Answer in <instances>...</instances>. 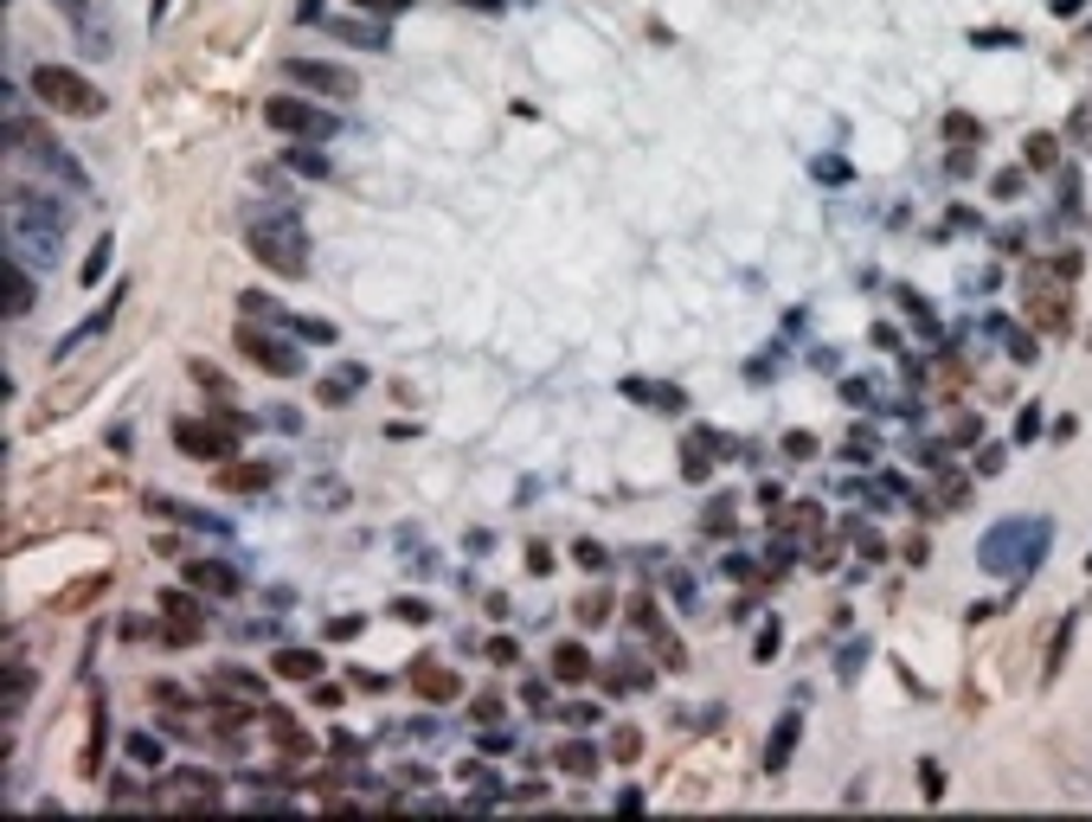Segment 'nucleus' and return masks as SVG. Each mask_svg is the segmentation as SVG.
Here are the masks:
<instances>
[{
  "mask_svg": "<svg viewBox=\"0 0 1092 822\" xmlns=\"http://www.w3.org/2000/svg\"><path fill=\"white\" fill-rule=\"evenodd\" d=\"M944 136H951V142H977L983 129H977V116H964V110H951V116H944Z\"/></svg>",
  "mask_w": 1092,
  "mask_h": 822,
  "instance_id": "34",
  "label": "nucleus"
},
{
  "mask_svg": "<svg viewBox=\"0 0 1092 822\" xmlns=\"http://www.w3.org/2000/svg\"><path fill=\"white\" fill-rule=\"evenodd\" d=\"M328 636H335V642H347V636H360V617H335V624H328Z\"/></svg>",
  "mask_w": 1092,
  "mask_h": 822,
  "instance_id": "54",
  "label": "nucleus"
},
{
  "mask_svg": "<svg viewBox=\"0 0 1092 822\" xmlns=\"http://www.w3.org/2000/svg\"><path fill=\"white\" fill-rule=\"evenodd\" d=\"M258 720H264L270 746L283 751V758H309V751H315V739H309V733H302V726H296V713H283V707H264V713H258Z\"/></svg>",
  "mask_w": 1092,
  "mask_h": 822,
  "instance_id": "10",
  "label": "nucleus"
},
{
  "mask_svg": "<svg viewBox=\"0 0 1092 822\" xmlns=\"http://www.w3.org/2000/svg\"><path fill=\"white\" fill-rule=\"evenodd\" d=\"M1028 322H1035L1041 335H1060V328H1067V296L1048 290L1041 277H1028Z\"/></svg>",
  "mask_w": 1092,
  "mask_h": 822,
  "instance_id": "11",
  "label": "nucleus"
},
{
  "mask_svg": "<svg viewBox=\"0 0 1092 822\" xmlns=\"http://www.w3.org/2000/svg\"><path fill=\"white\" fill-rule=\"evenodd\" d=\"M617 392H624V399H637V405H649V411H669V418H681V411H688V399H681L675 386H656V379H624Z\"/></svg>",
  "mask_w": 1092,
  "mask_h": 822,
  "instance_id": "16",
  "label": "nucleus"
},
{
  "mask_svg": "<svg viewBox=\"0 0 1092 822\" xmlns=\"http://www.w3.org/2000/svg\"><path fill=\"white\" fill-rule=\"evenodd\" d=\"M110 251H116L110 238H97V251L84 258V283H104V270H110Z\"/></svg>",
  "mask_w": 1092,
  "mask_h": 822,
  "instance_id": "36",
  "label": "nucleus"
},
{
  "mask_svg": "<svg viewBox=\"0 0 1092 822\" xmlns=\"http://www.w3.org/2000/svg\"><path fill=\"white\" fill-rule=\"evenodd\" d=\"M360 7H367V13H406L412 0H360Z\"/></svg>",
  "mask_w": 1092,
  "mask_h": 822,
  "instance_id": "56",
  "label": "nucleus"
},
{
  "mask_svg": "<svg viewBox=\"0 0 1092 822\" xmlns=\"http://www.w3.org/2000/svg\"><path fill=\"white\" fill-rule=\"evenodd\" d=\"M167 810H219V797H226V785H219V771H167Z\"/></svg>",
  "mask_w": 1092,
  "mask_h": 822,
  "instance_id": "8",
  "label": "nucleus"
},
{
  "mask_svg": "<svg viewBox=\"0 0 1092 822\" xmlns=\"http://www.w3.org/2000/svg\"><path fill=\"white\" fill-rule=\"evenodd\" d=\"M129 758H136V765H149V771H154V765H161L167 751H161V739H149V733H129Z\"/></svg>",
  "mask_w": 1092,
  "mask_h": 822,
  "instance_id": "32",
  "label": "nucleus"
},
{
  "mask_svg": "<svg viewBox=\"0 0 1092 822\" xmlns=\"http://www.w3.org/2000/svg\"><path fill=\"white\" fill-rule=\"evenodd\" d=\"M161 642H174V649H193V642H199V624H174V617H161Z\"/></svg>",
  "mask_w": 1092,
  "mask_h": 822,
  "instance_id": "35",
  "label": "nucleus"
},
{
  "mask_svg": "<svg viewBox=\"0 0 1092 822\" xmlns=\"http://www.w3.org/2000/svg\"><path fill=\"white\" fill-rule=\"evenodd\" d=\"M290 167H296V174H328V161L309 154V149H290Z\"/></svg>",
  "mask_w": 1092,
  "mask_h": 822,
  "instance_id": "45",
  "label": "nucleus"
},
{
  "mask_svg": "<svg viewBox=\"0 0 1092 822\" xmlns=\"http://www.w3.org/2000/svg\"><path fill=\"white\" fill-rule=\"evenodd\" d=\"M919 790H926V797H939V790H944V771H939V758H926V765H919Z\"/></svg>",
  "mask_w": 1092,
  "mask_h": 822,
  "instance_id": "46",
  "label": "nucleus"
},
{
  "mask_svg": "<svg viewBox=\"0 0 1092 822\" xmlns=\"http://www.w3.org/2000/svg\"><path fill=\"white\" fill-rule=\"evenodd\" d=\"M110 315H116V302H110V309H97V315H90V322H84L77 335H65V340H58V360H65V354H77V347H84L90 335H104V328H110Z\"/></svg>",
  "mask_w": 1092,
  "mask_h": 822,
  "instance_id": "27",
  "label": "nucleus"
},
{
  "mask_svg": "<svg viewBox=\"0 0 1092 822\" xmlns=\"http://www.w3.org/2000/svg\"><path fill=\"white\" fill-rule=\"evenodd\" d=\"M238 431H245V418H181L174 424V444L187 450V456H199V463H231Z\"/></svg>",
  "mask_w": 1092,
  "mask_h": 822,
  "instance_id": "4",
  "label": "nucleus"
},
{
  "mask_svg": "<svg viewBox=\"0 0 1092 822\" xmlns=\"http://www.w3.org/2000/svg\"><path fill=\"white\" fill-rule=\"evenodd\" d=\"M785 450H791V456H817V437H810V431H791V437H785Z\"/></svg>",
  "mask_w": 1092,
  "mask_h": 822,
  "instance_id": "50",
  "label": "nucleus"
},
{
  "mask_svg": "<svg viewBox=\"0 0 1092 822\" xmlns=\"http://www.w3.org/2000/svg\"><path fill=\"white\" fill-rule=\"evenodd\" d=\"M392 617H399V624H424V617H431V604H418V598H392Z\"/></svg>",
  "mask_w": 1092,
  "mask_h": 822,
  "instance_id": "43",
  "label": "nucleus"
},
{
  "mask_svg": "<svg viewBox=\"0 0 1092 822\" xmlns=\"http://www.w3.org/2000/svg\"><path fill=\"white\" fill-rule=\"evenodd\" d=\"M328 33L347 39V45H374V52H386V33H379V26H367V20H328Z\"/></svg>",
  "mask_w": 1092,
  "mask_h": 822,
  "instance_id": "22",
  "label": "nucleus"
},
{
  "mask_svg": "<svg viewBox=\"0 0 1092 822\" xmlns=\"http://www.w3.org/2000/svg\"><path fill=\"white\" fill-rule=\"evenodd\" d=\"M161 617H174V624H199V604L187 592H161Z\"/></svg>",
  "mask_w": 1092,
  "mask_h": 822,
  "instance_id": "31",
  "label": "nucleus"
},
{
  "mask_svg": "<svg viewBox=\"0 0 1092 822\" xmlns=\"http://www.w3.org/2000/svg\"><path fill=\"white\" fill-rule=\"evenodd\" d=\"M1009 360H1021V367H1028V360H1035V340H1028V335H1009Z\"/></svg>",
  "mask_w": 1092,
  "mask_h": 822,
  "instance_id": "52",
  "label": "nucleus"
},
{
  "mask_svg": "<svg viewBox=\"0 0 1092 822\" xmlns=\"http://www.w3.org/2000/svg\"><path fill=\"white\" fill-rule=\"evenodd\" d=\"M290 328H296L302 340H315V347H328V340H335V322H296V315H290Z\"/></svg>",
  "mask_w": 1092,
  "mask_h": 822,
  "instance_id": "38",
  "label": "nucleus"
},
{
  "mask_svg": "<svg viewBox=\"0 0 1092 822\" xmlns=\"http://www.w3.org/2000/svg\"><path fill=\"white\" fill-rule=\"evenodd\" d=\"M592 669H598V662H592V649H585V642H560V649H553V681H560V688L592 681Z\"/></svg>",
  "mask_w": 1092,
  "mask_h": 822,
  "instance_id": "17",
  "label": "nucleus"
},
{
  "mask_svg": "<svg viewBox=\"0 0 1092 822\" xmlns=\"http://www.w3.org/2000/svg\"><path fill=\"white\" fill-rule=\"evenodd\" d=\"M104 592H110V578H104V572H97V578H84V585H72V592H58V598H52V604H58V610H65V617H72V610H84V604H90V598H104Z\"/></svg>",
  "mask_w": 1092,
  "mask_h": 822,
  "instance_id": "24",
  "label": "nucleus"
},
{
  "mask_svg": "<svg viewBox=\"0 0 1092 822\" xmlns=\"http://www.w3.org/2000/svg\"><path fill=\"white\" fill-rule=\"evenodd\" d=\"M560 720H565V726H598V707H592V701H572Z\"/></svg>",
  "mask_w": 1092,
  "mask_h": 822,
  "instance_id": "44",
  "label": "nucleus"
},
{
  "mask_svg": "<svg viewBox=\"0 0 1092 822\" xmlns=\"http://www.w3.org/2000/svg\"><path fill=\"white\" fill-rule=\"evenodd\" d=\"M270 669L283 674V681H315L322 674V649H277Z\"/></svg>",
  "mask_w": 1092,
  "mask_h": 822,
  "instance_id": "19",
  "label": "nucleus"
},
{
  "mask_svg": "<svg viewBox=\"0 0 1092 822\" xmlns=\"http://www.w3.org/2000/svg\"><path fill=\"white\" fill-rule=\"evenodd\" d=\"M1035 431H1041V411H1021V418H1016V437H1021V444H1028V437H1035Z\"/></svg>",
  "mask_w": 1092,
  "mask_h": 822,
  "instance_id": "55",
  "label": "nucleus"
},
{
  "mask_svg": "<svg viewBox=\"0 0 1092 822\" xmlns=\"http://www.w3.org/2000/svg\"><path fill=\"white\" fill-rule=\"evenodd\" d=\"M283 77H290V84H309L315 97H335V104L360 97V77L347 72V65H328V58H283Z\"/></svg>",
  "mask_w": 1092,
  "mask_h": 822,
  "instance_id": "6",
  "label": "nucleus"
},
{
  "mask_svg": "<svg viewBox=\"0 0 1092 822\" xmlns=\"http://www.w3.org/2000/svg\"><path fill=\"white\" fill-rule=\"evenodd\" d=\"M726 527H733V501L720 495L714 508H707V533H726Z\"/></svg>",
  "mask_w": 1092,
  "mask_h": 822,
  "instance_id": "48",
  "label": "nucleus"
},
{
  "mask_svg": "<svg viewBox=\"0 0 1092 822\" xmlns=\"http://www.w3.org/2000/svg\"><path fill=\"white\" fill-rule=\"evenodd\" d=\"M707 469H714V463H707V450H701V444L681 450V476H688V483H707Z\"/></svg>",
  "mask_w": 1092,
  "mask_h": 822,
  "instance_id": "37",
  "label": "nucleus"
},
{
  "mask_svg": "<svg viewBox=\"0 0 1092 822\" xmlns=\"http://www.w3.org/2000/svg\"><path fill=\"white\" fill-rule=\"evenodd\" d=\"M791 746H797V713H785V726H778V733H771V746H765V771H771V778L791 765Z\"/></svg>",
  "mask_w": 1092,
  "mask_h": 822,
  "instance_id": "21",
  "label": "nucleus"
},
{
  "mask_svg": "<svg viewBox=\"0 0 1092 822\" xmlns=\"http://www.w3.org/2000/svg\"><path fill=\"white\" fill-rule=\"evenodd\" d=\"M187 585L193 592H219V598H231L245 578H238V565H226V560H187Z\"/></svg>",
  "mask_w": 1092,
  "mask_h": 822,
  "instance_id": "13",
  "label": "nucleus"
},
{
  "mask_svg": "<svg viewBox=\"0 0 1092 822\" xmlns=\"http://www.w3.org/2000/svg\"><path fill=\"white\" fill-rule=\"evenodd\" d=\"M206 688H213V701H245V707H270L264 674H251V669H213V674H206Z\"/></svg>",
  "mask_w": 1092,
  "mask_h": 822,
  "instance_id": "9",
  "label": "nucleus"
},
{
  "mask_svg": "<svg viewBox=\"0 0 1092 822\" xmlns=\"http://www.w3.org/2000/svg\"><path fill=\"white\" fill-rule=\"evenodd\" d=\"M1067 642H1073V617H1060L1055 642H1048V662H1041V681H1055V674H1060V662H1067Z\"/></svg>",
  "mask_w": 1092,
  "mask_h": 822,
  "instance_id": "28",
  "label": "nucleus"
},
{
  "mask_svg": "<svg viewBox=\"0 0 1092 822\" xmlns=\"http://www.w3.org/2000/svg\"><path fill=\"white\" fill-rule=\"evenodd\" d=\"M238 354H251V360H258L264 374H277V379L302 374V354H296V347H290L283 335H264V328H251V322L238 328Z\"/></svg>",
  "mask_w": 1092,
  "mask_h": 822,
  "instance_id": "7",
  "label": "nucleus"
},
{
  "mask_svg": "<svg viewBox=\"0 0 1092 822\" xmlns=\"http://www.w3.org/2000/svg\"><path fill=\"white\" fill-rule=\"evenodd\" d=\"M33 97L45 104V110L77 116V122L104 116V90H97L84 72H72V65H39V72H33Z\"/></svg>",
  "mask_w": 1092,
  "mask_h": 822,
  "instance_id": "3",
  "label": "nucleus"
},
{
  "mask_svg": "<svg viewBox=\"0 0 1092 822\" xmlns=\"http://www.w3.org/2000/svg\"><path fill=\"white\" fill-rule=\"evenodd\" d=\"M412 688L424 694V701H437V707H444V701H456V694H463V674L437 669V662H412Z\"/></svg>",
  "mask_w": 1092,
  "mask_h": 822,
  "instance_id": "14",
  "label": "nucleus"
},
{
  "mask_svg": "<svg viewBox=\"0 0 1092 822\" xmlns=\"http://www.w3.org/2000/svg\"><path fill=\"white\" fill-rule=\"evenodd\" d=\"M1048 540H1055V527L1035 521V515L996 521L977 540V565L983 572H996V578H1021V572H1035V565L1048 560Z\"/></svg>",
  "mask_w": 1092,
  "mask_h": 822,
  "instance_id": "1",
  "label": "nucleus"
},
{
  "mask_svg": "<svg viewBox=\"0 0 1092 822\" xmlns=\"http://www.w3.org/2000/svg\"><path fill=\"white\" fill-rule=\"evenodd\" d=\"M553 765H560L565 778H579V785H585V778H598V751H592V746H579V739L553 751Z\"/></svg>",
  "mask_w": 1092,
  "mask_h": 822,
  "instance_id": "20",
  "label": "nucleus"
},
{
  "mask_svg": "<svg viewBox=\"0 0 1092 822\" xmlns=\"http://www.w3.org/2000/svg\"><path fill=\"white\" fill-rule=\"evenodd\" d=\"M778 642H785V630H778V624H765V630H758V642H753V656H758V662H771V656H778Z\"/></svg>",
  "mask_w": 1092,
  "mask_h": 822,
  "instance_id": "41",
  "label": "nucleus"
},
{
  "mask_svg": "<svg viewBox=\"0 0 1092 822\" xmlns=\"http://www.w3.org/2000/svg\"><path fill=\"white\" fill-rule=\"evenodd\" d=\"M154 515H167V521H187V527H213V515H199L187 501H154Z\"/></svg>",
  "mask_w": 1092,
  "mask_h": 822,
  "instance_id": "33",
  "label": "nucleus"
},
{
  "mask_svg": "<svg viewBox=\"0 0 1092 822\" xmlns=\"http://www.w3.org/2000/svg\"><path fill=\"white\" fill-rule=\"evenodd\" d=\"M977 469H983V476H996V469H1003V444H990V450H977Z\"/></svg>",
  "mask_w": 1092,
  "mask_h": 822,
  "instance_id": "51",
  "label": "nucleus"
},
{
  "mask_svg": "<svg viewBox=\"0 0 1092 822\" xmlns=\"http://www.w3.org/2000/svg\"><path fill=\"white\" fill-rule=\"evenodd\" d=\"M528 572H553V553H547V547H540V540H533V547H528Z\"/></svg>",
  "mask_w": 1092,
  "mask_h": 822,
  "instance_id": "53",
  "label": "nucleus"
},
{
  "mask_svg": "<svg viewBox=\"0 0 1092 822\" xmlns=\"http://www.w3.org/2000/svg\"><path fill=\"white\" fill-rule=\"evenodd\" d=\"M572 617H579V630H598V624H610V592H585V598L572 604Z\"/></svg>",
  "mask_w": 1092,
  "mask_h": 822,
  "instance_id": "25",
  "label": "nucleus"
},
{
  "mask_svg": "<svg viewBox=\"0 0 1092 822\" xmlns=\"http://www.w3.org/2000/svg\"><path fill=\"white\" fill-rule=\"evenodd\" d=\"M604 688H610V694H637V688H649V669H637V662L624 656V662H610V674H604Z\"/></svg>",
  "mask_w": 1092,
  "mask_h": 822,
  "instance_id": "23",
  "label": "nucleus"
},
{
  "mask_svg": "<svg viewBox=\"0 0 1092 822\" xmlns=\"http://www.w3.org/2000/svg\"><path fill=\"white\" fill-rule=\"evenodd\" d=\"M270 483H277V463H238V456L219 463V488H226V495H258V488H270Z\"/></svg>",
  "mask_w": 1092,
  "mask_h": 822,
  "instance_id": "12",
  "label": "nucleus"
},
{
  "mask_svg": "<svg viewBox=\"0 0 1092 822\" xmlns=\"http://www.w3.org/2000/svg\"><path fill=\"white\" fill-rule=\"evenodd\" d=\"M489 662L515 669V662H521V642H515V636H495V642H489Z\"/></svg>",
  "mask_w": 1092,
  "mask_h": 822,
  "instance_id": "39",
  "label": "nucleus"
},
{
  "mask_svg": "<svg viewBox=\"0 0 1092 822\" xmlns=\"http://www.w3.org/2000/svg\"><path fill=\"white\" fill-rule=\"evenodd\" d=\"M26 688H33V674L20 669V674H7V720L20 713V701H26Z\"/></svg>",
  "mask_w": 1092,
  "mask_h": 822,
  "instance_id": "40",
  "label": "nucleus"
},
{
  "mask_svg": "<svg viewBox=\"0 0 1092 822\" xmlns=\"http://www.w3.org/2000/svg\"><path fill=\"white\" fill-rule=\"evenodd\" d=\"M630 624H637V630H649V636L662 630V624H656V604H649V598H637V604H630Z\"/></svg>",
  "mask_w": 1092,
  "mask_h": 822,
  "instance_id": "47",
  "label": "nucleus"
},
{
  "mask_svg": "<svg viewBox=\"0 0 1092 822\" xmlns=\"http://www.w3.org/2000/svg\"><path fill=\"white\" fill-rule=\"evenodd\" d=\"M610 758H617V765H637L642 758V733L637 726H617V733H610Z\"/></svg>",
  "mask_w": 1092,
  "mask_h": 822,
  "instance_id": "29",
  "label": "nucleus"
},
{
  "mask_svg": "<svg viewBox=\"0 0 1092 822\" xmlns=\"http://www.w3.org/2000/svg\"><path fill=\"white\" fill-rule=\"evenodd\" d=\"M264 122L277 136H296V142H328L335 136V116L322 110V104H302V97H270Z\"/></svg>",
  "mask_w": 1092,
  "mask_h": 822,
  "instance_id": "5",
  "label": "nucleus"
},
{
  "mask_svg": "<svg viewBox=\"0 0 1092 822\" xmlns=\"http://www.w3.org/2000/svg\"><path fill=\"white\" fill-rule=\"evenodd\" d=\"M463 7H483V13H495V7H501V0H463Z\"/></svg>",
  "mask_w": 1092,
  "mask_h": 822,
  "instance_id": "57",
  "label": "nucleus"
},
{
  "mask_svg": "<svg viewBox=\"0 0 1092 822\" xmlns=\"http://www.w3.org/2000/svg\"><path fill=\"white\" fill-rule=\"evenodd\" d=\"M0 309H7V322H13V315H33V277H26L13 258H7V277H0Z\"/></svg>",
  "mask_w": 1092,
  "mask_h": 822,
  "instance_id": "18",
  "label": "nucleus"
},
{
  "mask_svg": "<svg viewBox=\"0 0 1092 822\" xmlns=\"http://www.w3.org/2000/svg\"><path fill=\"white\" fill-rule=\"evenodd\" d=\"M572 560L585 565V572H604V547H598V540H579V547H572Z\"/></svg>",
  "mask_w": 1092,
  "mask_h": 822,
  "instance_id": "42",
  "label": "nucleus"
},
{
  "mask_svg": "<svg viewBox=\"0 0 1092 822\" xmlns=\"http://www.w3.org/2000/svg\"><path fill=\"white\" fill-rule=\"evenodd\" d=\"M791 533H797V540L823 533V508H817V501H797V508H791Z\"/></svg>",
  "mask_w": 1092,
  "mask_h": 822,
  "instance_id": "30",
  "label": "nucleus"
},
{
  "mask_svg": "<svg viewBox=\"0 0 1092 822\" xmlns=\"http://www.w3.org/2000/svg\"><path fill=\"white\" fill-rule=\"evenodd\" d=\"M1021 161H1028L1035 174H1048V167L1060 161V142L1055 136H1028V142H1021Z\"/></svg>",
  "mask_w": 1092,
  "mask_h": 822,
  "instance_id": "26",
  "label": "nucleus"
},
{
  "mask_svg": "<svg viewBox=\"0 0 1092 822\" xmlns=\"http://www.w3.org/2000/svg\"><path fill=\"white\" fill-rule=\"evenodd\" d=\"M104 688H90V746H84V758H77V771L84 778H97L104 771V739H110V720H104Z\"/></svg>",
  "mask_w": 1092,
  "mask_h": 822,
  "instance_id": "15",
  "label": "nucleus"
},
{
  "mask_svg": "<svg viewBox=\"0 0 1092 822\" xmlns=\"http://www.w3.org/2000/svg\"><path fill=\"white\" fill-rule=\"evenodd\" d=\"M245 245H251V258L270 263L277 277H309V238H302V225L290 219V213L251 219L245 225Z\"/></svg>",
  "mask_w": 1092,
  "mask_h": 822,
  "instance_id": "2",
  "label": "nucleus"
},
{
  "mask_svg": "<svg viewBox=\"0 0 1092 822\" xmlns=\"http://www.w3.org/2000/svg\"><path fill=\"white\" fill-rule=\"evenodd\" d=\"M476 720L495 726V720H501V694H476Z\"/></svg>",
  "mask_w": 1092,
  "mask_h": 822,
  "instance_id": "49",
  "label": "nucleus"
}]
</instances>
